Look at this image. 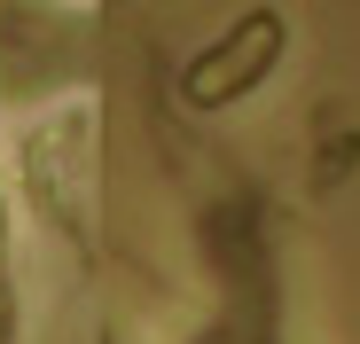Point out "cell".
Here are the masks:
<instances>
[{"instance_id":"obj_1","label":"cell","mask_w":360,"mask_h":344,"mask_svg":"<svg viewBox=\"0 0 360 344\" xmlns=\"http://www.w3.org/2000/svg\"><path fill=\"white\" fill-rule=\"evenodd\" d=\"M0 344H8V274H0Z\"/></svg>"}]
</instances>
